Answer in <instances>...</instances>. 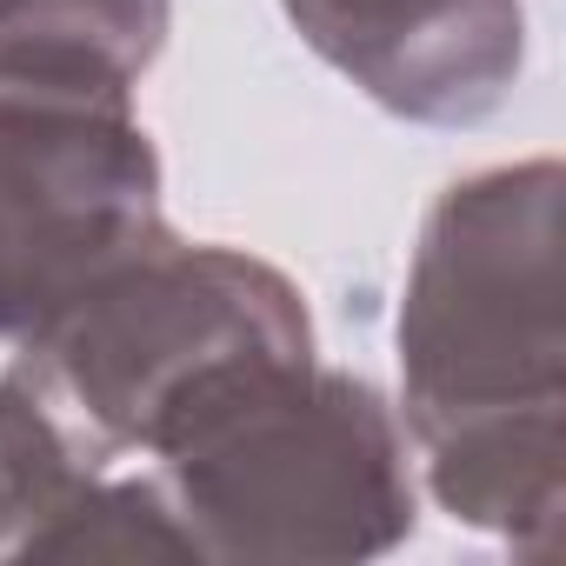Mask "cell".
I'll use <instances>...</instances> for the list:
<instances>
[{"label":"cell","instance_id":"ba28073f","mask_svg":"<svg viewBox=\"0 0 566 566\" xmlns=\"http://www.w3.org/2000/svg\"><path fill=\"white\" fill-rule=\"evenodd\" d=\"M101 467L0 374V559H28L34 533L94 480Z\"/></svg>","mask_w":566,"mask_h":566},{"label":"cell","instance_id":"7a4b0ae2","mask_svg":"<svg viewBox=\"0 0 566 566\" xmlns=\"http://www.w3.org/2000/svg\"><path fill=\"white\" fill-rule=\"evenodd\" d=\"M200 566H340L413 539L420 493L400 407L321 354L200 380L147 447Z\"/></svg>","mask_w":566,"mask_h":566},{"label":"cell","instance_id":"6da1fadb","mask_svg":"<svg viewBox=\"0 0 566 566\" xmlns=\"http://www.w3.org/2000/svg\"><path fill=\"white\" fill-rule=\"evenodd\" d=\"M559 160H513L453 180L407 260L400 427L427 493L473 533L533 559L566 513V287Z\"/></svg>","mask_w":566,"mask_h":566},{"label":"cell","instance_id":"52a82bcc","mask_svg":"<svg viewBox=\"0 0 566 566\" xmlns=\"http://www.w3.org/2000/svg\"><path fill=\"white\" fill-rule=\"evenodd\" d=\"M101 559H120V566H154V559H193L200 566V546L187 533V520L174 513L167 486L160 480H114L107 467L34 533L28 559L21 566H101Z\"/></svg>","mask_w":566,"mask_h":566},{"label":"cell","instance_id":"277c9868","mask_svg":"<svg viewBox=\"0 0 566 566\" xmlns=\"http://www.w3.org/2000/svg\"><path fill=\"white\" fill-rule=\"evenodd\" d=\"M154 227L160 154L134 94L0 81V340H28Z\"/></svg>","mask_w":566,"mask_h":566},{"label":"cell","instance_id":"3957f363","mask_svg":"<svg viewBox=\"0 0 566 566\" xmlns=\"http://www.w3.org/2000/svg\"><path fill=\"white\" fill-rule=\"evenodd\" d=\"M14 347L8 380L107 467L147 453L160 420L220 367L314 354V314L260 253L154 227Z\"/></svg>","mask_w":566,"mask_h":566},{"label":"cell","instance_id":"8992f818","mask_svg":"<svg viewBox=\"0 0 566 566\" xmlns=\"http://www.w3.org/2000/svg\"><path fill=\"white\" fill-rule=\"evenodd\" d=\"M167 28L174 0H0V81L134 94Z\"/></svg>","mask_w":566,"mask_h":566},{"label":"cell","instance_id":"5b68a950","mask_svg":"<svg viewBox=\"0 0 566 566\" xmlns=\"http://www.w3.org/2000/svg\"><path fill=\"white\" fill-rule=\"evenodd\" d=\"M280 8L340 81L420 127L486 120L526 67V0H280Z\"/></svg>","mask_w":566,"mask_h":566}]
</instances>
